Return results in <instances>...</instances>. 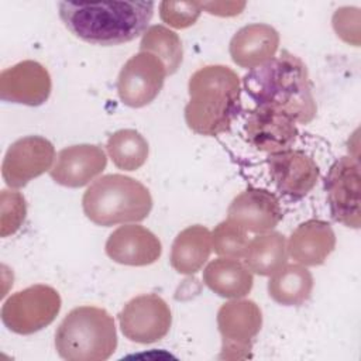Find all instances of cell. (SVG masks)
<instances>
[{"label": "cell", "mask_w": 361, "mask_h": 361, "mask_svg": "<svg viewBox=\"0 0 361 361\" xmlns=\"http://www.w3.org/2000/svg\"><path fill=\"white\" fill-rule=\"evenodd\" d=\"M154 1H102L58 4L65 27L94 45H120L144 34L154 14Z\"/></svg>", "instance_id": "6da1fadb"}, {"label": "cell", "mask_w": 361, "mask_h": 361, "mask_svg": "<svg viewBox=\"0 0 361 361\" xmlns=\"http://www.w3.org/2000/svg\"><path fill=\"white\" fill-rule=\"evenodd\" d=\"M243 85L255 106L282 110L300 124H307L316 117L317 107L307 68L289 51H282L279 56L251 69L244 76Z\"/></svg>", "instance_id": "7a4b0ae2"}, {"label": "cell", "mask_w": 361, "mask_h": 361, "mask_svg": "<svg viewBox=\"0 0 361 361\" xmlns=\"http://www.w3.org/2000/svg\"><path fill=\"white\" fill-rule=\"evenodd\" d=\"M188 90L189 102L185 107L188 127L207 137L228 131L240 109L238 75L224 65H207L190 76Z\"/></svg>", "instance_id": "3957f363"}, {"label": "cell", "mask_w": 361, "mask_h": 361, "mask_svg": "<svg viewBox=\"0 0 361 361\" xmlns=\"http://www.w3.org/2000/svg\"><path fill=\"white\" fill-rule=\"evenodd\" d=\"M82 207L86 217L103 227L144 220L152 209L147 186L121 173L96 179L83 193Z\"/></svg>", "instance_id": "277c9868"}, {"label": "cell", "mask_w": 361, "mask_h": 361, "mask_svg": "<svg viewBox=\"0 0 361 361\" xmlns=\"http://www.w3.org/2000/svg\"><path fill=\"white\" fill-rule=\"evenodd\" d=\"M116 348L114 319L97 306L72 309L55 331V350L66 361H104Z\"/></svg>", "instance_id": "5b68a950"}, {"label": "cell", "mask_w": 361, "mask_h": 361, "mask_svg": "<svg viewBox=\"0 0 361 361\" xmlns=\"http://www.w3.org/2000/svg\"><path fill=\"white\" fill-rule=\"evenodd\" d=\"M61 296L49 285H32L11 295L1 307V322L13 333L32 334L49 326L61 310Z\"/></svg>", "instance_id": "8992f818"}, {"label": "cell", "mask_w": 361, "mask_h": 361, "mask_svg": "<svg viewBox=\"0 0 361 361\" xmlns=\"http://www.w3.org/2000/svg\"><path fill=\"white\" fill-rule=\"evenodd\" d=\"M262 326V312L250 299H233L220 306L217 327L221 336L223 360H244Z\"/></svg>", "instance_id": "52a82bcc"}, {"label": "cell", "mask_w": 361, "mask_h": 361, "mask_svg": "<svg viewBox=\"0 0 361 361\" xmlns=\"http://www.w3.org/2000/svg\"><path fill=\"white\" fill-rule=\"evenodd\" d=\"M121 333L130 341L151 344L164 338L172 324L168 303L155 293L133 298L118 313Z\"/></svg>", "instance_id": "ba28073f"}, {"label": "cell", "mask_w": 361, "mask_h": 361, "mask_svg": "<svg viewBox=\"0 0 361 361\" xmlns=\"http://www.w3.org/2000/svg\"><path fill=\"white\" fill-rule=\"evenodd\" d=\"M168 72L164 62L151 52L140 51L121 68L117 79L120 100L128 107H144L159 94Z\"/></svg>", "instance_id": "9c48e42d"}, {"label": "cell", "mask_w": 361, "mask_h": 361, "mask_svg": "<svg viewBox=\"0 0 361 361\" xmlns=\"http://www.w3.org/2000/svg\"><path fill=\"white\" fill-rule=\"evenodd\" d=\"M324 186L331 217L345 227L360 228L361 176L358 159L350 155L337 159L326 176Z\"/></svg>", "instance_id": "30bf717a"}, {"label": "cell", "mask_w": 361, "mask_h": 361, "mask_svg": "<svg viewBox=\"0 0 361 361\" xmlns=\"http://www.w3.org/2000/svg\"><path fill=\"white\" fill-rule=\"evenodd\" d=\"M54 144L41 135H27L14 141L3 159L1 175L7 186L18 189L52 168Z\"/></svg>", "instance_id": "8fae6325"}, {"label": "cell", "mask_w": 361, "mask_h": 361, "mask_svg": "<svg viewBox=\"0 0 361 361\" xmlns=\"http://www.w3.org/2000/svg\"><path fill=\"white\" fill-rule=\"evenodd\" d=\"M48 69L37 61H21L0 73V97L4 102L41 106L51 94Z\"/></svg>", "instance_id": "7c38bea8"}, {"label": "cell", "mask_w": 361, "mask_h": 361, "mask_svg": "<svg viewBox=\"0 0 361 361\" xmlns=\"http://www.w3.org/2000/svg\"><path fill=\"white\" fill-rule=\"evenodd\" d=\"M268 166L276 189L292 199L306 196L319 180V166L305 151L283 149L269 154Z\"/></svg>", "instance_id": "4fadbf2b"}, {"label": "cell", "mask_w": 361, "mask_h": 361, "mask_svg": "<svg viewBox=\"0 0 361 361\" xmlns=\"http://www.w3.org/2000/svg\"><path fill=\"white\" fill-rule=\"evenodd\" d=\"M245 134L254 148L274 154L289 149L296 141L298 127L288 113L269 106H255L247 118Z\"/></svg>", "instance_id": "5bb4252c"}, {"label": "cell", "mask_w": 361, "mask_h": 361, "mask_svg": "<svg viewBox=\"0 0 361 361\" xmlns=\"http://www.w3.org/2000/svg\"><path fill=\"white\" fill-rule=\"evenodd\" d=\"M278 197L259 188H248L238 193L227 209V220L247 233L262 234L271 231L282 220Z\"/></svg>", "instance_id": "9a60e30c"}, {"label": "cell", "mask_w": 361, "mask_h": 361, "mask_svg": "<svg viewBox=\"0 0 361 361\" xmlns=\"http://www.w3.org/2000/svg\"><path fill=\"white\" fill-rule=\"evenodd\" d=\"M107 165V155L100 145L78 144L61 149L52 168L51 178L66 188H82L100 175Z\"/></svg>", "instance_id": "2e32d148"}, {"label": "cell", "mask_w": 361, "mask_h": 361, "mask_svg": "<svg viewBox=\"0 0 361 361\" xmlns=\"http://www.w3.org/2000/svg\"><path fill=\"white\" fill-rule=\"evenodd\" d=\"M104 250L107 257L117 264L145 267L161 257L162 245L159 238L147 227L126 224L109 235Z\"/></svg>", "instance_id": "e0dca14e"}, {"label": "cell", "mask_w": 361, "mask_h": 361, "mask_svg": "<svg viewBox=\"0 0 361 361\" xmlns=\"http://www.w3.org/2000/svg\"><path fill=\"white\" fill-rule=\"evenodd\" d=\"M278 48V31L269 24L254 23L240 28L233 35L228 51L235 65L251 71L271 61Z\"/></svg>", "instance_id": "ac0fdd59"}, {"label": "cell", "mask_w": 361, "mask_h": 361, "mask_svg": "<svg viewBox=\"0 0 361 361\" xmlns=\"http://www.w3.org/2000/svg\"><path fill=\"white\" fill-rule=\"evenodd\" d=\"M336 247V234L330 223L310 219L299 224L286 241L288 254L303 267L322 265Z\"/></svg>", "instance_id": "d6986e66"}, {"label": "cell", "mask_w": 361, "mask_h": 361, "mask_svg": "<svg viewBox=\"0 0 361 361\" xmlns=\"http://www.w3.org/2000/svg\"><path fill=\"white\" fill-rule=\"evenodd\" d=\"M206 286L221 298L238 299L250 293L254 285L252 272L233 258H216L203 271Z\"/></svg>", "instance_id": "ffe728a7"}, {"label": "cell", "mask_w": 361, "mask_h": 361, "mask_svg": "<svg viewBox=\"0 0 361 361\" xmlns=\"http://www.w3.org/2000/svg\"><path fill=\"white\" fill-rule=\"evenodd\" d=\"M212 252V233L207 227L195 224L182 230L171 248V265L183 275L196 274Z\"/></svg>", "instance_id": "44dd1931"}, {"label": "cell", "mask_w": 361, "mask_h": 361, "mask_svg": "<svg viewBox=\"0 0 361 361\" xmlns=\"http://www.w3.org/2000/svg\"><path fill=\"white\" fill-rule=\"evenodd\" d=\"M313 289L310 271L300 264H285L268 282V293L272 300L283 306H299L305 303Z\"/></svg>", "instance_id": "7402d4cb"}, {"label": "cell", "mask_w": 361, "mask_h": 361, "mask_svg": "<svg viewBox=\"0 0 361 361\" xmlns=\"http://www.w3.org/2000/svg\"><path fill=\"white\" fill-rule=\"evenodd\" d=\"M286 238L278 231L258 234L248 243L244 254V265L261 276H271L286 264Z\"/></svg>", "instance_id": "603a6c76"}, {"label": "cell", "mask_w": 361, "mask_h": 361, "mask_svg": "<svg viewBox=\"0 0 361 361\" xmlns=\"http://www.w3.org/2000/svg\"><path fill=\"white\" fill-rule=\"evenodd\" d=\"M106 148L113 164L124 171L141 168L149 152L147 140L133 128H123L113 133L107 140Z\"/></svg>", "instance_id": "cb8c5ba5"}, {"label": "cell", "mask_w": 361, "mask_h": 361, "mask_svg": "<svg viewBox=\"0 0 361 361\" xmlns=\"http://www.w3.org/2000/svg\"><path fill=\"white\" fill-rule=\"evenodd\" d=\"M140 51L151 52L158 56L164 62L168 75L175 73L183 59V48L179 35L161 24L151 25L145 30L140 42Z\"/></svg>", "instance_id": "d4e9b609"}, {"label": "cell", "mask_w": 361, "mask_h": 361, "mask_svg": "<svg viewBox=\"0 0 361 361\" xmlns=\"http://www.w3.org/2000/svg\"><path fill=\"white\" fill-rule=\"evenodd\" d=\"M248 243L247 231L230 220L219 223L212 231V250L224 258H244Z\"/></svg>", "instance_id": "484cf974"}, {"label": "cell", "mask_w": 361, "mask_h": 361, "mask_svg": "<svg viewBox=\"0 0 361 361\" xmlns=\"http://www.w3.org/2000/svg\"><path fill=\"white\" fill-rule=\"evenodd\" d=\"M27 203L24 196L17 190L3 189L0 193V235L14 234L24 223Z\"/></svg>", "instance_id": "4316f807"}, {"label": "cell", "mask_w": 361, "mask_h": 361, "mask_svg": "<svg viewBox=\"0 0 361 361\" xmlns=\"http://www.w3.org/2000/svg\"><path fill=\"white\" fill-rule=\"evenodd\" d=\"M202 13L197 1H162L159 4L161 20L172 28L182 30L193 25Z\"/></svg>", "instance_id": "83f0119b"}, {"label": "cell", "mask_w": 361, "mask_h": 361, "mask_svg": "<svg viewBox=\"0 0 361 361\" xmlns=\"http://www.w3.org/2000/svg\"><path fill=\"white\" fill-rule=\"evenodd\" d=\"M333 28L347 44L360 45V10L357 7H341L333 14Z\"/></svg>", "instance_id": "f1b7e54d"}, {"label": "cell", "mask_w": 361, "mask_h": 361, "mask_svg": "<svg viewBox=\"0 0 361 361\" xmlns=\"http://www.w3.org/2000/svg\"><path fill=\"white\" fill-rule=\"evenodd\" d=\"M245 7V3H202V10H206L209 14H214V16H220V17H233L237 16L243 11V8Z\"/></svg>", "instance_id": "f546056e"}]
</instances>
